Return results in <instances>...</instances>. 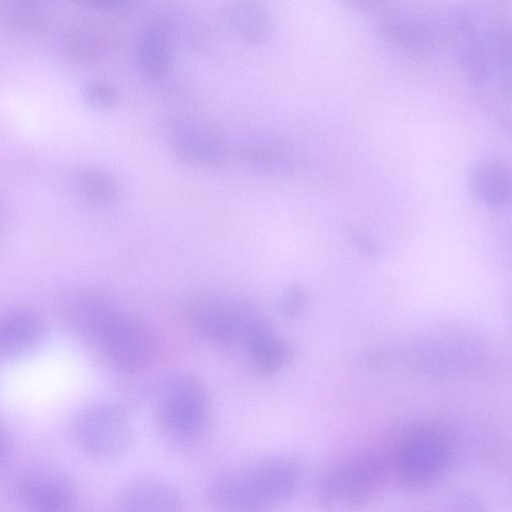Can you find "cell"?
Returning <instances> with one entry per match:
<instances>
[{"instance_id": "obj_16", "label": "cell", "mask_w": 512, "mask_h": 512, "mask_svg": "<svg viewBox=\"0 0 512 512\" xmlns=\"http://www.w3.org/2000/svg\"><path fill=\"white\" fill-rule=\"evenodd\" d=\"M240 156L250 171L262 176H283L294 167L292 147L274 136L250 138L242 145Z\"/></svg>"}, {"instance_id": "obj_26", "label": "cell", "mask_w": 512, "mask_h": 512, "mask_svg": "<svg viewBox=\"0 0 512 512\" xmlns=\"http://www.w3.org/2000/svg\"><path fill=\"white\" fill-rule=\"evenodd\" d=\"M85 5L106 14H129L136 10L137 3L127 0H89Z\"/></svg>"}, {"instance_id": "obj_6", "label": "cell", "mask_w": 512, "mask_h": 512, "mask_svg": "<svg viewBox=\"0 0 512 512\" xmlns=\"http://www.w3.org/2000/svg\"><path fill=\"white\" fill-rule=\"evenodd\" d=\"M75 436L87 455L99 460H114L130 448L132 426L121 406L98 402L80 412L75 423Z\"/></svg>"}, {"instance_id": "obj_19", "label": "cell", "mask_w": 512, "mask_h": 512, "mask_svg": "<svg viewBox=\"0 0 512 512\" xmlns=\"http://www.w3.org/2000/svg\"><path fill=\"white\" fill-rule=\"evenodd\" d=\"M39 319L27 311L12 312L0 320V355L16 357L28 352L40 339Z\"/></svg>"}, {"instance_id": "obj_23", "label": "cell", "mask_w": 512, "mask_h": 512, "mask_svg": "<svg viewBox=\"0 0 512 512\" xmlns=\"http://www.w3.org/2000/svg\"><path fill=\"white\" fill-rule=\"evenodd\" d=\"M69 53L81 60H92L101 56L107 43L103 35L93 29H78L71 33L66 42Z\"/></svg>"}, {"instance_id": "obj_12", "label": "cell", "mask_w": 512, "mask_h": 512, "mask_svg": "<svg viewBox=\"0 0 512 512\" xmlns=\"http://www.w3.org/2000/svg\"><path fill=\"white\" fill-rule=\"evenodd\" d=\"M206 498L214 512H274L257 491L245 468L223 472L211 480Z\"/></svg>"}, {"instance_id": "obj_8", "label": "cell", "mask_w": 512, "mask_h": 512, "mask_svg": "<svg viewBox=\"0 0 512 512\" xmlns=\"http://www.w3.org/2000/svg\"><path fill=\"white\" fill-rule=\"evenodd\" d=\"M236 338L242 342L252 363L263 372L280 370L291 357L289 346L250 303H237Z\"/></svg>"}, {"instance_id": "obj_25", "label": "cell", "mask_w": 512, "mask_h": 512, "mask_svg": "<svg viewBox=\"0 0 512 512\" xmlns=\"http://www.w3.org/2000/svg\"><path fill=\"white\" fill-rule=\"evenodd\" d=\"M306 302L304 291L298 286H293L283 293L280 307L286 317L295 318L302 314L306 307Z\"/></svg>"}, {"instance_id": "obj_9", "label": "cell", "mask_w": 512, "mask_h": 512, "mask_svg": "<svg viewBox=\"0 0 512 512\" xmlns=\"http://www.w3.org/2000/svg\"><path fill=\"white\" fill-rule=\"evenodd\" d=\"M15 490L25 512H75L77 509L76 487L54 470L34 469L24 473Z\"/></svg>"}, {"instance_id": "obj_17", "label": "cell", "mask_w": 512, "mask_h": 512, "mask_svg": "<svg viewBox=\"0 0 512 512\" xmlns=\"http://www.w3.org/2000/svg\"><path fill=\"white\" fill-rule=\"evenodd\" d=\"M189 319L196 331L208 340L227 343L236 338L237 303L205 297L191 305Z\"/></svg>"}, {"instance_id": "obj_10", "label": "cell", "mask_w": 512, "mask_h": 512, "mask_svg": "<svg viewBox=\"0 0 512 512\" xmlns=\"http://www.w3.org/2000/svg\"><path fill=\"white\" fill-rule=\"evenodd\" d=\"M246 471L265 502L277 512L298 494L303 467L294 457L276 454L258 459Z\"/></svg>"}, {"instance_id": "obj_21", "label": "cell", "mask_w": 512, "mask_h": 512, "mask_svg": "<svg viewBox=\"0 0 512 512\" xmlns=\"http://www.w3.org/2000/svg\"><path fill=\"white\" fill-rule=\"evenodd\" d=\"M46 8L32 1L5 2L0 8V19L10 29L33 32L41 29L47 20Z\"/></svg>"}, {"instance_id": "obj_27", "label": "cell", "mask_w": 512, "mask_h": 512, "mask_svg": "<svg viewBox=\"0 0 512 512\" xmlns=\"http://www.w3.org/2000/svg\"><path fill=\"white\" fill-rule=\"evenodd\" d=\"M10 450V440L5 429L0 425V466L5 462Z\"/></svg>"}, {"instance_id": "obj_28", "label": "cell", "mask_w": 512, "mask_h": 512, "mask_svg": "<svg viewBox=\"0 0 512 512\" xmlns=\"http://www.w3.org/2000/svg\"><path fill=\"white\" fill-rule=\"evenodd\" d=\"M0 218H1V206H0Z\"/></svg>"}, {"instance_id": "obj_11", "label": "cell", "mask_w": 512, "mask_h": 512, "mask_svg": "<svg viewBox=\"0 0 512 512\" xmlns=\"http://www.w3.org/2000/svg\"><path fill=\"white\" fill-rule=\"evenodd\" d=\"M118 512H182L183 498L170 481L155 475L132 478L120 488Z\"/></svg>"}, {"instance_id": "obj_7", "label": "cell", "mask_w": 512, "mask_h": 512, "mask_svg": "<svg viewBox=\"0 0 512 512\" xmlns=\"http://www.w3.org/2000/svg\"><path fill=\"white\" fill-rule=\"evenodd\" d=\"M96 339L111 361L125 371L142 370L154 357L152 334L145 326L118 310L105 322Z\"/></svg>"}, {"instance_id": "obj_2", "label": "cell", "mask_w": 512, "mask_h": 512, "mask_svg": "<svg viewBox=\"0 0 512 512\" xmlns=\"http://www.w3.org/2000/svg\"><path fill=\"white\" fill-rule=\"evenodd\" d=\"M393 480L389 449H364L334 462L316 480L314 496L327 511H348L382 495Z\"/></svg>"}, {"instance_id": "obj_14", "label": "cell", "mask_w": 512, "mask_h": 512, "mask_svg": "<svg viewBox=\"0 0 512 512\" xmlns=\"http://www.w3.org/2000/svg\"><path fill=\"white\" fill-rule=\"evenodd\" d=\"M170 138L174 153L187 164L212 168L226 159L224 144L207 129L181 125L173 130Z\"/></svg>"}, {"instance_id": "obj_24", "label": "cell", "mask_w": 512, "mask_h": 512, "mask_svg": "<svg viewBox=\"0 0 512 512\" xmlns=\"http://www.w3.org/2000/svg\"><path fill=\"white\" fill-rule=\"evenodd\" d=\"M82 97L91 107L99 110L114 108L119 102V92L111 83L104 80H90L82 87Z\"/></svg>"}, {"instance_id": "obj_15", "label": "cell", "mask_w": 512, "mask_h": 512, "mask_svg": "<svg viewBox=\"0 0 512 512\" xmlns=\"http://www.w3.org/2000/svg\"><path fill=\"white\" fill-rule=\"evenodd\" d=\"M468 185L476 199L490 207H504L511 200V170L497 157L476 162L468 174Z\"/></svg>"}, {"instance_id": "obj_18", "label": "cell", "mask_w": 512, "mask_h": 512, "mask_svg": "<svg viewBox=\"0 0 512 512\" xmlns=\"http://www.w3.org/2000/svg\"><path fill=\"white\" fill-rule=\"evenodd\" d=\"M225 20L231 31L249 45H261L270 39L273 23L268 11L253 1H237L228 6Z\"/></svg>"}, {"instance_id": "obj_20", "label": "cell", "mask_w": 512, "mask_h": 512, "mask_svg": "<svg viewBox=\"0 0 512 512\" xmlns=\"http://www.w3.org/2000/svg\"><path fill=\"white\" fill-rule=\"evenodd\" d=\"M72 182L79 196L95 205H113L121 197V187L117 179L111 172L99 166H82L75 171Z\"/></svg>"}, {"instance_id": "obj_22", "label": "cell", "mask_w": 512, "mask_h": 512, "mask_svg": "<svg viewBox=\"0 0 512 512\" xmlns=\"http://www.w3.org/2000/svg\"><path fill=\"white\" fill-rule=\"evenodd\" d=\"M416 512H491L486 500L468 488L454 489Z\"/></svg>"}, {"instance_id": "obj_4", "label": "cell", "mask_w": 512, "mask_h": 512, "mask_svg": "<svg viewBox=\"0 0 512 512\" xmlns=\"http://www.w3.org/2000/svg\"><path fill=\"white\" fill-rule=\"evenodd\" d=\"M158 423L170 445L185 449L197 446L209 424V405L201 384L190 377L171 382L159 403Z\"/></svg>"}, {"instance_id": "obj_5", "label": "cell", "mask_w": 512, "mask_h": 512, "mask_svg": "<svg viewBox=\"0 0 512 512\" xmlns=\"http://www.w3.org/2000/svg\"><path fill=\"white\" fill-rule=\"evenodd\" d=\"M371 12L380 35L403 51L425 55L447 42L446 15L439 17L420 9L377 4Z\"/></svg>"}, {"instance_id": "obj_13", "label": "cell", "mask_w": 512, "mask_h": 512, "mask_svg": "<svg viewBox=\"0 0 512 512\" xmlns=\"http://www.w3.org/2000/svg\"><path fill=\"white\" fill-rule=\"evenodd\" d=\"M136 57L142 74L150 80H160L171 70L174 62V36L170 23L156 18L140 32Z\"/></svg>"}, {"instance_id": "obj_1", "label": "cell", "mask_w": 512, "mask_h": 512, "mask_svg": "<svg viewBox=\"0 0 512 512\" xmlns=\"http://www.w3.org/2000/svg\"><path fill=\"white\" fill-rule=\"evenodd\" d=\"M447 43L467 76L496 104L510 106V27L493 13L462 8L446 15ZM495 104V105H496Z\"/></svg>"}, {"instance_id": "obj_3", "label": "cell", "mask_w": 512, "mask_h": 512, "mask_svg": "<svg viewBox=\"0 0 512 512\" xmlns=\"http://www.w3.org/2000/svg\"><path fill=\"white\" fill-rule=\"evenodd\" d=\"M392 476L411 492L429 490L450 471L455 457L451 435L435 424L408 428L389 449Z\"/></svg>"}]
</instances>
